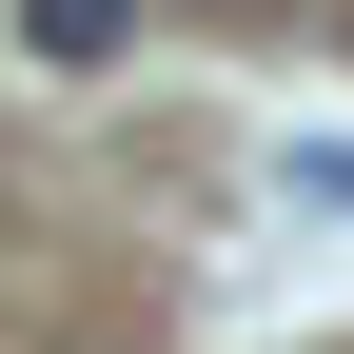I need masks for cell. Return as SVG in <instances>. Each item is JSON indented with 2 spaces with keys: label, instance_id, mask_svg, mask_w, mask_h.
<instances>
[{
  "label": "cell",
  "instance_id": "obj_1",
  "mask_svg": "<svg viewBox=\"0 0 354 354\" xmlns=\"http://www.w3.org/2000/svg\"><path fill=\"white\" fill-rule=\"evenodd\" d=\"M118 20H138V0H20V39H39V59H118Z\"/></svg>",
  "mask_w": 354,
  "mask_h": 354
}]
</instances>
